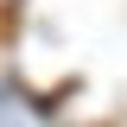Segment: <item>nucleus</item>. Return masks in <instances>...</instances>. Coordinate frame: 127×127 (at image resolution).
<instances>
[]
</instances>
